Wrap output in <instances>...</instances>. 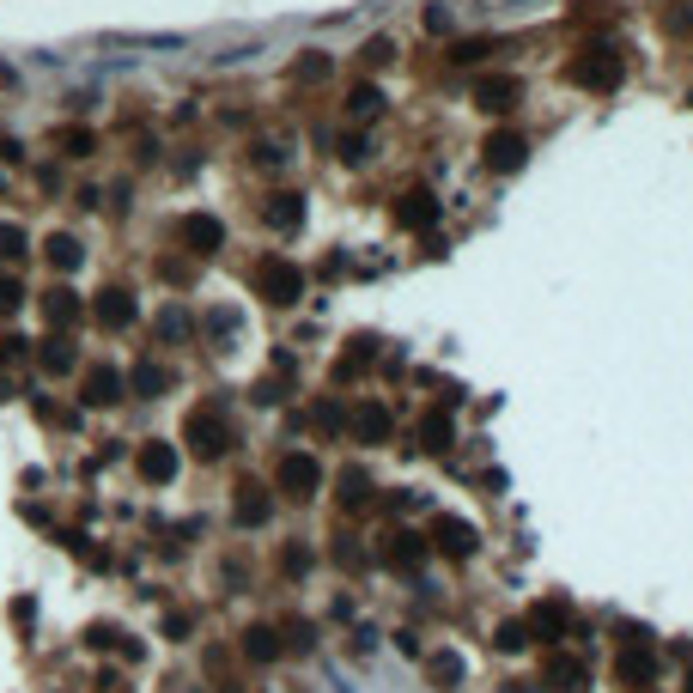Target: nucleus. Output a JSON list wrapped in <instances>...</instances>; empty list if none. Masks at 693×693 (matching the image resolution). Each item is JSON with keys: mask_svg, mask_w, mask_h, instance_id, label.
<instances>
[{"mask_svg": "<svg viewBox=\"0 0 693 693\" xmlns=\"http://www.w3.org/2000/svg\"><path fill=\"white\" fill-rule=\"evenodd\" d=\"M250 286H256L262 304H274V311H292L311 280H304V268H298L292 256H262V262L250 268Z\"/></svg>", "mask_w": 693, "mask_h": 693, "instance_id": "1", "label": "nucleus"}, {"mask_svg": "<svg viewBox=\"0 0 693 693\" xmlns=\"http://www.w3.org/2000/svg\"><path fill=\"white\" fill-rule=\"evenodd\" d=\"M566 80H572L578 92H621V80H627V55H621V49H608V43H596V49H584V55L566 61Z\"/></svg>", "mask_w": 693, "mask_h": 693, "instance_id": "2", "label": "nucleus"}, {"mask_svg": "<svg viewBox=\"0 0 693 693\" xmlns=\"http://www.w3.org/2000/svg\"><path fill=\"white\" fill-rule=\"evenodd\" d=\"M323 487H329V469H323V462H317L311 450H286V456L274 462V493H280V499L311 505Z\"/></svg>", "mask_w": 693, "mask_h": 693, "instance_id": "3", "label": "nucleus"}, {"mask_svg": "<svg viewBox=\"0 0 693 693\" xmlns=\"http://www.w3.org/2000/svg\"><path fill=\"white\" fill-rule=\"evenodd\" d=\"M183 444H189L195 462H219L238 438H231V426H225V414H219L213 402H201V408H189V420H183Z\"/></svg>", "mask_w": 693, "mask_h": 693, "instance_id": "4", "label": "nucleus"}, {"mask_svg": "<svg viewBox=\"0 0 693 693\" xmlns=\"http://www.w3.org/2000/svg\"><path fill=\"white\" fill-rule=\"evenodd\" d=\"M37 311H43V323H49L55 335H73V329L92 317V298H86V292H73L67 280H55L49 292H37Z\"/></svg>", "mask_w": 693, "mask_h": 693, "instance_id": "5", "label": "nucleus"}, {"mask_svg": "<svg viewBox=\"0 0 693 693\" xmlns=\"http://www.w3.org/2000/svg\"><path fill=\"white\" fill-rule=\"evenodd\" d=\"M177 469H183V450H177L171 438H140V444H134V475H140L146 487H171Z\"/></svg>", "mask_w": 693, "mask_h": 693, "instance_id": "6", "label": "nucleus"}, {"mask_svg": "<svg viewBox=\"0 0 693 693\" xmlns=\"http://www.w3.org/2000/svg\"><path fill=\"white\" fill-rule=\"evenodd\" d=\"M171 238H177V250H183V256L207 262V256H219V250H225V225H219L213 213H183V219L171 225Z\"/></svg>", "mask_w": 693, "mask_h": 693, "instance_id": "7", "label": "nucleus"}, {"mask_svg": "<svg viewBox=\"0 0 693 693\" xmlns=\"http://www.w3.org/2000/svg\"><path fill=\"white\" fill-rule=\"evenodd\" d=\"M657 669H663V657L651 651L645 627H627V639H621V657H614V675H621L627 687H651V681H657Z\"/></svg>", "mask_w": 693, "mask_h": 693, "instance_id": "8", "label": "nucleus"}, {"mask_svg": "<svg viewBox=\"0 0 693 693\" xmlns=\"http://www.w3.org/2000/svg\"><path fill=\"white\" fill-rule=\"evenodd\" d=\"M92 323H98V329H110V335H122V329H134V323H140V304H134V286H122V280H110L104 292H92Z\"/></svg>", "mask_w": 693, "mask_h": 693, "instance_id": "9", "label": "nucleus"}, {"mask_svg": "<svg viewBox=\"0 0 693 693\" xmlns=\"http://www.w3.org/2000/svg\"><path fill=\"white\" fill-rule=\"evenodd\" d=\"M122 396H128V371L122 365L98 359V365L80 371V408H116Z\"/></svg>", "mask_w": 693, "mask_h": 693, "instance_id": "10", "label": "nucleus"}, {"mask_svg": "<svg viewBox=\"0 0 693 693\" xmlns=\"http://www.w3.org/2000/svg\"><path fill=\"white\" fill-rule=\"evenodd\" d=\"M347 438H353V444H365V450L390 444V438H396V414L383 408L377 396H365V402H353V414H347Z\"/></svg>", "mask_w": 693, "mask_h": 693, "instance_id": "11", "label": "nucleus"}, {"mask_svg": "<svg viewBox=\"0 0 693 693\" xmlns=\"http://www.w3.org/2000/svg\"><path fill=\"white\" fill-rule=\"evenodd\" d=\"M481 165L499 171V177L523 171V165H529V134H523V128H493V134L481 140Z\"/></svg>", "mask_w": 693, "mask_h": 693, "instance_id": "12", "label": "nucleus"}, {"mask_svg": "<svg viewBox=\"0 0 693 693\" xmlns=\"http://www.w3.org/2000/svg\"><path fill=\"white\" fill-rule=\"evenodd\" d=\"M469 98H475V110L505 116V110H517V104H523V80H517V73H475Z\"/></svg>", "mask_w": 693, "mask_h": 693, "instance_id": "13", "label": "nucleus"}, {"mask_svg": "<svg viewBox=\"0 0 693 693\" xmlns=\"http://www.w3.org/2000/svg\"><path fill=\"white\" fill-rule=\"evenodd\" d=\"M426 554H432V542H426L420 529H390V535H383V548H377V560L390 566V572H420Z\"/></svg>", "mask_w": 693, "mask_h": 693, "instance_id": "14", "label": "nucleus"}, {"mask_svg": "<svg viewBox=\"0 0 693 693\" xmlns=\"http://www.w3.org/2000/svg\"><path fill=\"white\" fill-rule=\"evenodd\" d=\"M31 365H37L43 377H73V371H86V365H80V341H73V335H55V329L31 347Z\"/></svg>", "mask_w": 693, "mask_h": 693, "instance_id": "15", "label": "nucleus"}, {"mask_svg": "<svg viewBox=\"0 0 693 693\" xmlns=\"http://www.w3.org/2000/svg\"><path fill=\"white\" fill-rule=\"evenodd\" d=\"M231 523H238V529H268L274 523V487L238 481V493H231Z\"/></svg>", "mask_w": 693, "mask_h": 693, "instance_id": "16", "label": "nucleus"}, {"mask_svg": "<svg viewBox=\"0 0 693 693\" xmlns=\"http://www.w3.org/2000/svg\"><path fill=\"white\" fill-rule=\"evenodd\" d=\"M529 627H535V645H560V639H572V602H566V596L535 602V608H529Z\"/></svg>", "mask_w": 693, "mask_h": 693, "instance_id": "17", "label": "nucleus"}, {"mask_svg": "<svg viewBox=\"0 0 693 693\" xmlns=\"http://www.w3.org/2000/svg\"><path fill=\"white\" fill-rule=\"evenodd\" d=\"M426 542H432L444 560H469V554H475V523H462V517H432Z\"/></svg>", "mask_w": 693, "mask_h": 693, "instance_id": "18", "label": "nucleus"}, {"mask_svg": "<svg viewBox=\"0 0 693 693\" xmlns=\"http://www.w3.org/2000/svg\"><path fill=\"white\" fill-rule=\"evenodd\" d=\"M262 225L280 231V238H292V231L304 225V195H298V189H274V195L262 201Z\"/></svg>", "mask_w": 693, "mask_h": 693, "instance_id": "19", "label": "nucleus"}, {"mask_svg": "<svg viewBox=\"0 0 693 693\" xmlns=\"http://www.w3.org/2000/svg\"><path fill=\"white\" fill-rule=\"evenodd\" d=\"M335 505H341L347 517H359L365 505H377V481H371V475L359 469V462H353V469H341V475H335Z\"/></svg>", "mask_w": 693, "mask_h": 693, "instance_id": "20", "label": "nucleus"}, {"mask_svg": "<svg viewBox=\"0 0 693 693\" xmlns=\"http://www.w3.org/2000/svg\"><path fill=\"white\" fill-rule=\"evenodd\" d=\"M238 651H244L250 663H280V657H286V639H280L274 621H250V627L238 633Z\"/></svg>", "mask_w": 693, "mask_h": 693, "instance_id": "21", "label": "nucleus"}, {"mask_svg": "<svg viewBox=\"0 0 693 693\" xmlns=\"http://www.w3.org/2000/svg\"><path fill=\"white\" fill-rule=\"evenodd\" d=\"M165 390H171V371H165L159 359H134V365H128V396H134V402H159Z\"/></svg>", "mask_w": 693, "mask_h": 693, "instance_id": "22", "label": "nucleus"}, {"mask_svg": "<svg viewBox=\"0 0 693 693\" xmlns=\"http://www.w3.org/2000/svg\"><path fill=\"white\" fill-rule=\"evenodd\" d=\"M37 250H43V262H49L55 274H73V268H80V262H86V244H80V238H73V231H49V238H43Z\"/></svg>", "mask_w": 693, "mask_h": 693, "instance_id": "23", "label": "nucleus"}, {"mask_svg": "<svg viewBox=\"0 0 693 693\" xmlns=\"http://www.w3.org/2000/svg\"><path fill=\"white\" fill-rule=\"evenodd\" d=\"M98 152V134L86 128V122H61L55 128V159H73V165H86Z\"/></svg>", "mask_w": 693, "mask_h": 693, "instance_id": "24", "label": "nucleus"}, {"mask_svg": "<svg viewBox=\"0 0 693 693\" xmlns=\"http://www.w3.org/2000/svg\"><path fill=\"white\" fill-rule=\"evenodd\" d=\"M548 693H590L584 663H578V657H566V651H554V657H548Z\"/></svg>", "mask_w": 693, "mask_h": 693, "instance_id": "25", "label": "nucleus"}, {"mask_svg": "<svg viewBox=\"0 0 693 693\" xmlns=\"http://www.w3.org/2000/svg\"><path fill=\"white\" fill-rule=\"evenodd\" d=\"M420 663H426V681H432V687H444V693H450V687H462V675H469V663H462L450 645H444V651H426Z\"/></svg>", "mask_w": 693, "mask_h": 693, "instance_id": "26", "label": "nucleus"}, {"mask_svg": "<svg viewBox=\"0 0 693 693\" xmlns=\"http://www.w3.org/2000/svg\"><path fill=\"white\" fill-rule=\"evenodd\" d=\"M396 219H402V225H414V231L438 225V195H432V189H408V195L396 201Z\"/></svg>", "mask_w": 693, "mask_h": 693, "instance_id": "27", "label": "nucleus"}, {"mask_svg": "<svg viewBox=\"0 0 693 693\" xmlns=\"http://www.w3.org/2000/svg\"><path fill=\"white\" fill-rule=\"evenodd\" d=\"M280 578L286 584H298V578H311V566H317V554H311V542H304V535H292V542H280Z\"/></svg>", "mask_w": 693, "mask_h": 693, "instance_id": "28", "label": "nucleus"}, {"mask_svg": "<svg viewBox=\"0 0 693 693\" xmlns=\"http://www.w3.org/2000/svg\"><path fill=\"white\" fill-rule=\"evenodd\" d=\"M31 250H37V244H31V231H25L19 219H0V268H19Z\"/></svg>", "mask_w": 693, "mask_h": 693, "instance_id": "29", "label": "nucleus"}, {"mask_svg": "<svg viewBox=\"0 0 693 693\" xmlns=\"http://www.w3.org/2000/svg\"><path fill=\"white\" fill-rule=\"evenodd\" d=\"M347 414H353V408H347L341 396H317V408H311V426H317L323 438H347Z\"/></svg>", "mask_w": 693, "mask_h": 693, "instance_id": "30", "label": "nucleus"}, {"mask_svg": "<svg viewBox=\"0 0 693 693\" xmlns=\"http://www.w3.org/2000/svg\"><path fill=\"white\" fill-rule=\"evenodd\" d=\"M335 73V55H323V49H304L298 61H292V86H323Z\"/></svg>", "mask_w": 693, "mask_h": 693, "instance_id": "31", "label": "nucleus"}, {"mask_svg": "<svg viewBox=\"0 0 693 693\" xmlns=\"http://www.w3.org/2000/svg\"><path fill=\"white\" fill-rule=\"evenodd\" d=\"M152 329H159V341H171V347H189V341H195V317L183 311V304L159 311V323H152Z\"/></svg>", "mask_w": 693, "mask_h": 693, "instance_id": "32", "label": "nucleus"}, {"mask_svg": "<svg viewBox=\"0 0 693 693\" xmlns=\"http://www.w3.org/2000/svg\"><path fill=\"white\" fill-rule=\"evenodd\" d=\"M383 104H390V98H383V86H371V80H359V86L347 92V116H353V122H371V116H383Z\"/></svg>", "mask_w": 693, "mask_h": 693, "instance_id": "33", "label": "nucleus"}, {"mask_svg": "<svg viewBox=\"0 0 693 693\" xmlns=\"http://www.w3.org/2000/svg\"><path fill=\"white\" fill-rule=\"evenodd\" d=\"M420 450H426V456H444V450H450V414H444V408L420 414Z\"/></svg>", "mask_w": 693, "mask_h": 693, "instance_id": "34", "label": "nucleus"}, {"mask_svg": "<svg viewBox=\"0 0 693 693\" xmlns=\"http://www.w3.org/2000/svg\"><path fill=\"white\" fill-rule=\"evenodd\" d=\"M487 55H493V37H450V49H444L450 67H481Z\"/></svg>", "mask_w": 693, "mask_h": 693, "instance_id": "35", "label": "nucleus"}, {"mask_svg": "<svg viewBox=\"0 0 693 693\" xmlns=\"http://www.w3.org/2000/svg\"><path fill=\"white\" fill-rule=\"evenodd\" d=\"M61 548H67V554H80V560H86L92 572H110V554H104V548L92 542L86 529H61Z\"/></svg>", "mask_w": 693, "mask_h": 693, "instance_id": "36", "label": "nucleus"}, {"mask_svg": "<svg viewBox=\"0 0 693 693\" xmlns=\"http://www.w3.org/2000/svg\"><path fill=\"white\" fill-rule=\"evenodd\" d=\"M31 414H37L43 426H55V432H80V414H73V408H61L55 396H31Z\"/></svg>", "mask_w": 693, "mask_h": 693, "instance_id": "37", "label": "nucleus"}, {"mask_svg": "<svg viewBox=\"0 0 693 693\" xmlns=\"http://www.w3.org/2000/svg\"><path fill=\"white\" fill-rule=\"evenodd\" d=\"M377 359V341H347V353L335 359V383H347V377H359L365 365Z\"/></svg>", "mask_w": 693, "mask_h": 693, "instance_id": "38", "label": "nucleus"}, {"mask_svg": "<svg viewBox=\"0 0 693 693\" xmlns=\"http://www.w3.org/2000/svg\"><path fill=\"white\" fill-rule=\"evenodd\" d=\"M329 554H335V566H341V572H365V566L377 560V554H365V548H359V535H347V529L335 535V548H329Z\"/></svg>", "mask_w": 693, "mask_h": 693, "instance_id": "39", "label": "nucleus"}, {"mask_svg": "<svg viewBox=\"0 0 693 693\" xmlns=\"http://www.w3.org/2000/svg\"><path fill=\"white\" fill-rule=\"evenodd\" d=\"M286 159H292L286 140H250V165L256 171H286Z\"/></svg>", "mask_w": 693, "mask_h": 693, "instance_id": "40", "label": "nucleus"}, {"mask_svg": "<svg viewBox=\"0 0 693 693\" xmlns=\"http://www.w3.org/2000/svg\"><path fill=\"white\" fill-rule=\"evenodd\" d=\"M25 298H31V286L19 280V268H0V317H13Z\"/></svg>", "mask_w": 693, "mask_h": 693, "instance_id": "41", "label": "nucleus"}, {"mask_svg": "<svg viewBox=\"0 0 693 693\" xmlns=\"http://www.w3.org/2000/svg\"><path fill=\"white\" fill-rule=\"evenodd\" d=\"M274 627H280L286 651H311V645H317V627H311V621H298V614H286V621H274Z\"/></svg>", "mask_w": 693, "mask_h": 693, "instance_id": "42", "label": "nucleus"}, {"mask_svg": "<svg viewBox=\"0 0 693 693\" xmlns=\"http://www.w3.org/2000/svg\"><path fill=\"white\" fill-rule=\"evenodd\" d=\"M159 280H165V286H177V292H183V286H195V256H159Z\"/></svg>", "mask_w": 693, "mask_h": 693, "instance_id": "43", "label": "nucleus"}, {"mask_svg": "<svg viewBox=\"0 0 693 693\" xmlns=\"http://www.w3.org/2000/svg\"><path fill=\"white\" fill-rule=\"evenodd\" d=\"M493 645H499V651H529V645H535V627H529V614H523V621H505Z\"/></svg>", "mask_w": 693, "mask_h": 693, "instance_id": "44", "label": "nucleus"}, {"mask_svg": "<svg viewBox=\"0 0 693 693\" xmlns=\"http://www.w3.org/2000/svg\"><path fill=\"white\" fill-rule=\"evenodd\" d=\"M201 329H207V341H231V335H238V311H225V304H213V311L201 317Z\"/></svg>", "mask_w": 693, "mask_h": 693, "instance_id": "45", "label": "nucleus"}, {"mask_svg": "<svg viewBox=\"0 0 693 693\" xmlns=\"http://www.w3.org/2000/svg\"><path fill=\"white\" fill-rule=\"evenodd\" d=\"M359 61H365V67H390V61H396V37H371V43L359 49Z\"/></svg>", "mask_w": 693, "mask_h": 693, "instance_id": "46", "label": "nucleus"}, {"mask_svg": "<svg viewBox=\"0 0 693 693\" xmlns=\"http://www.w3.org/2000/svg\"><path fill=\"white\" fill-rule=\"evenodd\" d=\"M31 347H37V341H25V335H0V365H19V359H31Z\"/></svg>", "mask_w": 693, "mask_h": 693, "instance_id": "47", "label": "nucleus"}, {"mask_svg": "<svg viewBox=\"0 0 693 693\" xmlns=\"http://www.w3.org/2000/svg\"><path fill=\"white\" fill-rule=\"evenodd\" d=\"M189 633H195V614H189V608H171V614H165V639H189Z\"/></svg>", "mask_w": 693, "mask_h": 693, "instance_id": "48", "label": "nucleus"}, {"mask_svg": "<svg viewBox=\"0 0 693 693\" xmlns=\"http://www.w3.org/2000/svg\"><path fill=\"white\" fill-rule=\"evenodd\" d=\"M420 25H426L432 37H450V7H420Z\"/></svg>", "mask_w": 693, "mask_h": 693, "instance_id": "49", "label": "nucleus"}, {"mask_svg": "<svg viewBox=\"0 0 693 693\" xmlns=\"http://www.w3.org/2000/svg\"><path fill=\"white\" fill-rule=\"evenodd\" d=\"M341 159H347V165H365V159H371V140H365V134H347V140H341Z\"/></svg>", "mask_w": 693, "mask_h": 693, "instance_id": "50", "label": "nucleus"}, {"mask_svg": "<svg viewBox=\"0 0 693 693\" xmlns=\"http://www.w3.org/2000/svg\"><path fill=\"white\" fill-rule=\"evenodd\" d=\"M687 693H693V687H687Z\"/></svg>", "mask_w": 693, "mask_h": 693, "instance_id": "51", "label": "nucleus"}]
</instances>
